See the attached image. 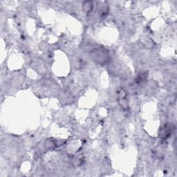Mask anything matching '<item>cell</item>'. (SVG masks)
<instances>
[{
    "label": "cell",
    "instance_id": "4",
    "mask_svg": "<svg viewBox=\"0 0 177 177\" xmlns=\"http://www.w3.org/2000/svg\"><path fill=\"white\" fill-rule=\"evenodd\" d=\"M94 8V2L92 1L84 2L82 4V11L86 14L91 12Z\"/></svg>",
    "mask_w": 177,
    "mask_h": 177
},
{
    "label": "cell",
    "instance_id": "7",
    "mask_svg": "<svg viewBox=\"0 0 177 177\" xmlns=\"http://www.w3.org/2000/svg\"><path fill=\"white\" fill-rule=\"evenodd\" d=\"M45 145L47 149H52V148L56 147L57 144L56 141L52 138H49V139H47L46 140V143H45Z\"/></svg>",
    "mask_w": 177,
    "mask_h": 177
},
{
    "label": "cell",
    "instance_id": "1",
    "mask_svg": "<svg viewBox=\"0 0 177 177\" xmlns=\"http://www.w3.org/2000/svg\"><path fill=\"white\" fill-rule=\"evenodd\" d=\"M90 56L94 62L101 65H105L111 60L109 51L104 47H98L90 52Z\"/></svg>",
    "mask_w": 177,
    "mask_h": 177
},
{
    "label": "cell",
    "instance_id": "6",
    "mask_svg": "<svg viewBox=\"0 0 177 177\" xmlns=\"http://www.w3.org/2000/svg\"><path fill=\"white\" fill-rule=\"evenodd\" d=\"M148 76V73L147 71H141L138 74L136 78V82L137 84H141L146 81Z\"/></svg>",
    "mask_w": 177,
    "mask_h": 177
},
{
    "label": "cell",
    "instance_id": "2",
    "mask_svg": "<svg viewBox=\"0 0 177 177\" xmlns=\"http://www.w3.org/2000/svg\"><path fill=\"white\" fill-rule=\"evenodd\" d=\"M117 99L119 105L123 110L126 111L128 109L129 104L127 101V94L123 88H120L117 92Z\"/></svg>",
    "mask_w": 177,
    "mask_h": 177
},
{
    "label": "cell",
    "instance_id": "5",
    "mask_svg": "<svg viewBox=\"0 0 177 177\" xmlns=\"http://www.w3.org/2000/svg\"><path fill=\"white\" fill-rule=\"evenodd\" d=\"M109 13V6L107 2H103L99 9V16L101 18H105Z\"/></svg>",
    "mask_w": 177,
    "mask_h": 177
},
{
    "label": "cell",
    "instance_id": "3",
    "mask_svg": "<svg viewBox=\"0 0 177 177\" xmlns=\"http://www.w3.org/2000/svg\"><path fill=\"white\" fill-rule=\"evenodd\" d=\"M173 130L174 127L172 125L170 124L165 125L160 131V137L162 139H167V138L171 136V134L173 132Z\"/></svg>",
    "mask_w": 177,
    "mask_h": 177
}]
</instances>
